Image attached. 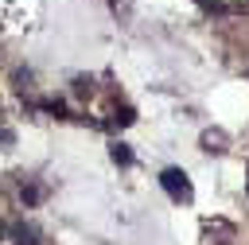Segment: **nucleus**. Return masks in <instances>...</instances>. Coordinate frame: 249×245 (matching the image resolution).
Instances as JSON below:
<instances>
[{"instance_id":"20e7f679","label":"nucleus","mask_w":249,"mask_h":245,"mask_svg":"<svg viewBox=\"0 0 249 245\" xmlns=\"http://www.w3.org/2000/svg\"><path fill=\"white\" fill-rule=\"evenodd\" d=\"M12 233H16V241H19V245H39V241H35V229H31V226H16Z\"/></svg>"},{"instance_id":"39448f33","label":"nucleus","mask_w":249,"mask_h":245,"mask_svg":"<svg viewBox=\"0 0 249 245\" xmlns=\"http://www.w3.org/2000/svg\"><path fill=\"white\" fill-rule=\"evenodd\" d=\"M89 93V78H74V97H86Z\"/></svg>"},{"instance_id":"f257e3e1","label":"nucleus","mask_w":249,"mask_h":245,"mask_svg":"<svg viewBox=\"0 0 249 245\" xmlns=\"http://www.w3.org/2000/svg\"><path fill=\"white\" fill-rule=\"evenodd\" d=\"M160 183H163V191L171 194V198H179V202H191V179H187V171L183 167H167L163 175H160Z\"/></svg>"},{"instance_id":"6e6552de","label":"nucleus","mask_w":249,"mask_h":245,"mask_svg":"<svg viewBox=\"0 0 249 245\" xmlns=\"http://www.w3.org/2000/svg\"><path fill=\"white\" fill-rule=\"evenodd\" d=\"M12 140H16V136H12V128H0V144H4V148H8V144H12Z\"/></svg>"},{"instance_id":"7ed1b4c3","label":"nucleus","mask_w":249,"mask_h":245,"mask_svg":"<svg viewBox=\"0 0 249 245\" xmlns=\"http://www.w3.org/2000/svg\"><path fill=\"white\" fill-rule=\"evenodd\" d=\"M109 152H113V159H117L121 167H128V163H132V152H128V144H121V140H117Z\"/></svg>"},{"instance_id":"f03ea898","label":"nucleus","mask_w":249,"mask_h":245,"mask_svg":"<svg viewBox=\"0 0 249 245\" xmlns=\"http://www.w3.org/2000/svg\"><path fill=\"white\" fill-rule=\"evenodd\" d=\"M202 144H206V152H226V136L222 132H202Z\"/></svg>"},{"instance_id":"423d86ee","label":"nucleus","mask_w":249,"mask_h":245,"mask_svg":"<svg viewBox=\"0 0 249 245\" xmlns=\"http://www.w3.org/2000/svg\"><path fill=\"white\" fill-rule=\"evenodd\" d=\"M27 82H31V70H16V89H27Z\"/></svg>"},{"instance_id":"0eeeda50","label":"nucleus","mask_w":249,"mask_h":245,"mask_svg":"<svg viewBox=\"0 0 249 245\" xmlns=\"http://www.w3.org/2000/svg\"><path fill=\"white\" fill-rule=\"evenodd\" d=\"M198 4H202L206 12H226V4H222V0H198Z\"/></svg>"}]
</instances>
